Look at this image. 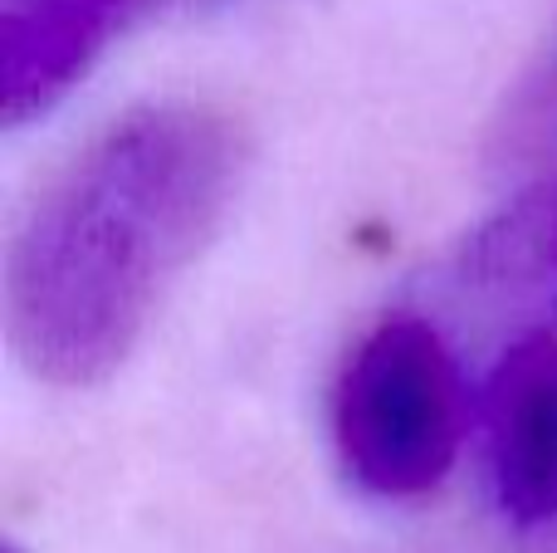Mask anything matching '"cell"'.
Segmentation results:
<instances>
[{
    "label": "cell",
    "instance_id": "cell-5",
    "mask_svg": "<svg viewBox=\"0 0 557 553\" xmlns=\"http://www.w3.org/2000/svg\"><path fill=\"white\" fill-rule=\"evenodd\" d=\"M490 486L513 525L557 519V339L523 343L494 368Z\"/></svg>",
    "mask_w": 557,
    "mask_h": 553
},
{
    "label": "cell",
    "instance_id": "cell-7",
    "mask_svg": "<svg viewBox=\"0 0 557 553\" xmlns=\"http://www.w3.org/2000/svg\"><path fill=\"white\" fill-rule=\"evenodd\" d=\"M5 553H20V549H5Z\"/></svg>",
    "mask_w": 557,
    "mask_h": 553
},
{
    "label": "cell",
    "instance_id": "cell-3",
    "mask_svg": "<svg viewBox=\"0 0 557 553\" xmlns=\"http://www.w3.org/2000/svg\"><path fill=\"white\" fill-rule=\"evenodd\" d=\"M425 304L450 339L494 348V358L557 339V167L455 241Z\"/></svg>",
    "mask_w": 557,
    "mask_h": 553
},
{
    "label": "cell",
    "instance_id": "cell-6",
    "mask_svg": "<svg viewBox=\"0 0 557 553\" xmlns=\"http://www.w3.org/2000/svg\"><path fill=\"white\" fill-rule=\"evenodd\" d=\"M484 152L499 172L557 162V25L548 29L533 64L519 74V84L504 94Z\"/></svg>",
    "mask_w": 557,
    "mask_h": 553
},
{
    "label": "cell",
    "instance_id": "cell-1",
    "mask_svg": "<svg viewBox=\"0 0 557 553\" xmlns=\"http://www.w3.org/2000/svg\"><path fill=\"white\" fill-rule=\"evenodd\" d=\"M250 167L215 98H147L39 182L5 245V333L49 388H94L143 343L157 304L211 245Z\"/></svg>",
    "mask_w": 557,
    "mask_h": 553
},
{
    "label": "cell",
    "instance_id": "cell-4",
    "mask_svg": "<svg viewBox=\"0 0 557 553\" xmlns=\"http://www.w3.org/2000/svg\"><path fill=\"white\" fill-rule=\"evenodd\" d=\"M162 0H0V113L29 127L54 113L94 64Z\"/></svg>",
    "mask_w": 557,
    "mask_h": 553
},
{
    "label": "cell",
    "instance_id": "cell-2",
    "mask_svg": "<svg viewBox=\"0 0 557 553\" xmlns=\"http://www.w3.org/2000/svg\"><path fill=\"white\" fill-rule=\"evenodd\" d=\"M343 476L376 500H416L450 476L465 437V368L425 309L382 314L357 333L327 392Z\"/></svg>",
    "mask_w": 557,
    "mask_h": 553
}]
</instances>
